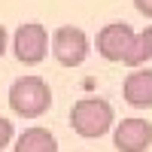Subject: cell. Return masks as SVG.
<instances>
[{
    "instance_id": "52a82bcc",
    "label": "cell",
    "mask_w": 152,
    "mask_h": 152,
    "mask_svg": "<svg viewBox=\"0 0 152 152\" xmlns=\"http://www.w3.org/2000/svg\"><path fill=\"white\" fill-rule=\"evenodd\" d=\"M122 97L134 110H149L152 107V70L149 67L131 70L128 79L122 82Z\"/></svg>"
},
{
    "instance_id": "30bf717a",
    "label": "cell",
    "mask_w": 152,
    "mask_h": 152,
    "mask_svg": "<svg viewBox=\"0 0 152 152\" xmlns=\"http://www.w3.org/2000/svg\"><path fill=\"white\" fill-rule=\"evenodd\" d=\"M12 137H15V128H12V122L6 116H0V152H3L9 143H12Z\"/></svg>"
},
{
    "instance_id": "5b68a950",
    "label": "cell",
    "mask_w": 152,
    "mask_h": 152,
    "mask_svg": "<svg viewBox=\"0 0 152 152\" xmlns=\"http://www.w3.org/2000/svg\"><path fill=\"white\" fill-rule=\"evenodd\" d=\"M134 40H137V31L125 21H110L97 31V55L113 61V64H125L134 49Z\"/></svg>"
},
{
    "instance_id": "3957f363",
    "label": "cell",
    "mask_w": 152,
    "mask_h": 152,
    "mask_svg": "<svg viewBox=\"0 0 152 152\" xmlns=\"http://www.w3.org/2000/svg\"><path fill=\"white\" fill-rule=\"evenodd\" d=\"M49 46H52L49 31L40 21H24V24L15 28V34H12V52H15V58L24 67H37L46 58Z\"/></svg>"
},
{
    "instance_id": "ba28073f",
    "label": "cell",
    "mask_w": 152,
    "mask_h": 152,
    "mask_svg": "<svg viewBox=\"0 0 152 152\" xmlns=\"http://www.w3.org/2000/svg\"><path fill=\"white\" fill-rule=\"evenodd\" d=\"M15 152H58V140L49 128H28L15 137Z\"/></svg>"
},
{
    "instance_id": "7c38bea8",
    "label": "cell",
    "mask_w": 152,
    "mask_h": 152,
    "mask_svg": "<svg viewBox=\"0 0 152 152\" xmlns=\"http://www.w3.org/2000/svg\"><path fill=\"white\" fill-rule=\"evenodd\" d=\"M6 43H9V31L0 24V58H3V52H6Z\"/></svg>"
},
{
    "instance_id": "7a4b0ae2",
    "label": "cell",
    "mask_w": 152,
    "mask_h": 152,
    "mask_svg": "<svg viewBox=\"0 0 152 152\" xmlns=\"http://www.w3.org/2000/svg\"><path fill=\"white\" fill-rule=\"evenodd\" d=\"M9 107L21 119H40L52 107V91L43 76H18L9 85Z\"/></svg>"
},
{
    "instance_id": "8fae6325",
    "label": "cell",
    "mask_w": 152,
    "mask_h": 152,
    "mask_svg": "<svg viewBox=\"0 0 152 152\" xmlns=\"http://www.w3.org/2000/svg\"><path fill=\"white\" fill-rule=\"evenodd\" d=\"M134 9L140 12L143 18H152V0H134Z\"/></svg>"
},
{
    "instance_id": "8992f818",
    "label": "cell",
    "mask_w": 152,
    "mask_h": 152,
    "mask_svg": "<svg viewBox=\"0 0 152 152\" xmlns=\"http://www.w3.org/2000/svg\"><path fill=\"white\" fill-rule=\"evenodd\" d=\"M113 146L119 152H146L152 146V125L149 119L140 116H131V119H122L113 131Z\"/></svg>"
},
{
    "instance_id": "9c48e42d",
    "label": "cell",
    "mask_w": 152,
    "mask_h": 152,
    "mask_svg": "<svg viewBox=\"0 0 152 152\" xmlns=\"http://www.w3.org/2000/svg\"><path fill=\"white\" fill-rule=\"evenodd\" d=\"M149 58H152V24H149L146 31H140V34H137L134 49H131V55H128V61H125V64H128V67H134V70H140Z\"/></svg>"
},
{
    "instance_id": "6da1fadb",
    "label": "cell",
    "mask_w": 152,
    "mask_h": 152,
    "mask_svg": "<svg viewBox=\"0 0 152 152\" xmlns=\"http://www.w3.org/2000/svg\"><path fill=\"white\" fill-rule=\"evenodd\" d=\"M113 125H116V113L104 97H82L70 110V128L85 140H97V137L110 134Z\"/></svg>"
},
{
    "instance_id": "277c9868",
    "label": "cell",
    "mask_w": 152,
    "mask_h": 152,
    "mask_svg": "<svg viewBox=\"0 0 152 152\" xmlns=\"http://www.w3.org/2000/svg\"><path fill=\"white\" fill-rule=\"evenodd\" d=\"M88 34L76 24H61V28L52 34V55L61 67H79L88 58Z\"/></svg>"
}]
</instances>
